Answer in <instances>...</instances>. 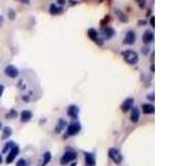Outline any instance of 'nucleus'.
<instances>
[{
  "instance_id": "obj_1",
  "label": "nucleus",
  "mask_w": 177,
  "mask_h": 166,
  "mask_svg": "<svg viewBox=\"0 0 177 166\" xmlns=\"http://www.w3.org/2000/svg\"><path fill=\"white\" fill-rule=\"evenodd\" d=\"M122 57L124 59V61L130 65H135L139 61L138 53L134 50H125L122 52Z\"/></svg>"
},
{
  "instance_id": "obj_2",
  "label": "nucleus",
  "mask_w": 177,
  "mask_h": 166,
  "mask_svg": "<svg viewBox=\"0 0 177 166\" xmlns=\"http://www.w3.org/2000/svg\"><path fill=\"white\" fill-rule=\"evenodd\" d=\"M81 123L78 121H73L67 126V133L64 135V138H68L69 136H76L81 132Z\"/></svg>"
},
{
  "instance_id": "obj_3",
  "label": "nucleus",
  "mask_w": 177,
  "mask_h": 166,
  "mask_svg": "<svg viewBox=\"0 0 177 166\" xmlns=\"http://www.w3.org/2000/svg\"><path fill=\"white\" fill-rule=\"evenodd\" d=\"M109 157L111 158V160L115 163L116 165H120L122 164L123 162V155L121 154V152L119 151L115 147H112V149H109Z\"/></svg>"
},
{
  "instance_id": "obj_4",
  "label": "nucleus",
  "mask_w": 177,
  "mask_h": 166,
  "mask_svg": "<svg viewBox=\"0 0 177 166\" xmlns=\"http://www.w3.org/2000/svg\"><path fill=\"white\" fill-rule=\"evenodd\" d=\"M76 156H78V154H76V151L69 149V151H67L63 155H62L60 163H61V165H67V164L71 163V162H73V160H76Z\"/></svg>"
},
{
  "instance_id": "obj_5",
  "label": "nucleus",
  "mask_w": 177,
  "mask_h": 166,
  "mask_svg": "<svg viewBox=\"0 0 177 166\" xmlns=\"http://www.w3.org/2000/svg\"><path fill=\"white\" fill-rule=\"evenodd\" d=\"M3 73H5V74L8 76V78L16 79V78H18V76H19V74H20V71H19V69H18L16 65H13V64H8V65L5 68Z\"/></svg>"
},
{
  "instance_id": "obj_6",
  "label": "nucleus",
  "mask_w": 177,
  "mask_h": 166,
  "mask_svg": "<svg viewBox=\"0 0 177 166\" xmlns=\"http://www.w3.org/2000/svg\"><path fill=\"white\" fill-rule=\"evenodd\" d=\"M19 152H20V147H19V145L16 144V145L8 152V155H7V158H6V163L11 164L12 162L15 160V158L17 157V155L19 154Z\"/></svg>"
},
{
  "instance_id": "obj_7",
  "label": "nucleus",
  "mask_w": 177,
  "mask_h": 166,
  "mask_svg": "<svg viewBox=\"0 0 177 166\" xmlns=\"http://www.w3.org/2000/svg\"><path fill=\"white\" fill-rule=\"evenodd\" d=\"M136 41V33L134 30H128L126 32V35L124 37V40H123V43L126 44V46H133Z\"/></svg>"
},
{
  "instance_id": "obj_8",
  "label": "nucleus",
  "mask_w": 177,
  "mask_h": 166,
  "mask_svg": "<svg viewBox=\"0 0 177 166\" xmlns=\"http://www.w3.org/2000/svg\"><path fill=\"white\" fill-rule=\"evenodd\" d=\"M134 98H126V99L123 101V103L121 104V111L123 113H127L128 111H131L132 108L134 105Z\"/></svg>"
},
{
  "instance_id": "obj_9",
  "label": "nucleus",
  "mask_w": 177,
  "mask_h": 166,
  "mask_svg": "<svg viewBox=\"0 0 177 166\" xmlns=\"http://www.w3.org/2000/svg\"><path fill=\"white\" fill-rule=\"evenodd\" d=\"M79 113H80V109H79L78 105L71 104L68 106V116L71 117L72 120L76 121L79 117Z\"/></svg>"
},
{
  "instance_id": "obj_10",
  "label": "nucleus",
  "mask_w": 177,
  "mask_h": 166,
  "mask_svg": "<svg viewBox=\"0 0 177 166\" xmlns=\"http://www.w3.org/2000/svg\"><path fill=\"white\" fill-rule=\"evenodd\" d=\"M87 35H89V38H90L91 40L94 41V42L98 43L99 46L103 44V41H101L102 39L99 38V32H98L96 29H94V28H90V29L87 30Z\"/></svg>"
},
{
  "instance_id": "obj_11",
  "label": "nucleus",
  "mask_w": 177,
  "mask_h": 166,
  "mask_svg": "<svg viewBox=\"0 0 177 166\" xmlns=\"http://www.w3.org/2000/svg\"><path fill=\"white\" fill-rule=\"evenodd\" d=\"M84 160L87 166H95L96 165V158L95 154L92 152H84Z\"/></svg>"
},
{
  "instance_id": "obj_12",
  "label": "nucleus",
  "mask_w": 177,
  "mask_h": 166,
  "mask_svg": "<svg viewBox=\"0 0 177 166\" xmlns=\"http://www.w3.org/2000/svg\"><path fill=\"white\" fill-rule=\"evenodd\" d=\"M102 35H103V38L105 40H109V39H112L115 35V30L112 27H104L103 31H102Z\"/></svg>"
},
{
  "instance_id": "obj_13",
  "label": "nucleus",
  "mask_w": 177,
  "mask_h": 166,
  "mask_svg": "<svg viewBox=\"0 0 177 166\" xmlns=\"http://www.w3.org/2000/svg\"><path fill=\"white\" fill-rule=\"evenodd\" d=\"M153 41H154V32L151 31V30H146L143 33V42L147 46L148 43H152Z\"/></svg>"
},
{
  "instance_id": "obj_14",
  "label": "nucleus",
  "mask_w": 177,
  "mask_h": 166,
  "mask_svg": "<svg viewBox=\"0 0 177 166\" xmlns=\"http://www.w3.org/2000/svg\"><path fill=\"white\" fill-rule=\"evenodd\" d=\"M68 126V122L65 121L64 119H62V117H60V119L58 120V123H57V125H55V133L57 134H60L62 132V130H64V128H67Z\"/></svg>"
},
{
  "instance_id": "obj_15",
  "label": "nucleus",
  "mask_w": 177,
  "mask_h": 166,
  "mask_svg": "<svg viewBox=\"0 0 177 166\" xmlns=\"http://www.w3.org/2000/svg\"><path fill=\"white\" fill-rule=\"evenodd\" d=\"M32 116H33V113H32L30 110H23L22 112H21L20 114V120L22 123H27L29 122L30 120L32 119Z\"/></svg>"
},
{
  "instance_id": "obj_16",
  "label": "nucleus",
  "mask_w": 177,
  "mask_h": 166,
  "mask_svg": "<svg viewBox=\"0 0 177 166\" xmlns=\"http://www.w3.org/2000/svg\"><path fill=\"white\" fill-rule=\"evenodd\" d=\"M139 116H141V111H139V109L133 106L131 110V116H130L131 121L133 123H137L139 120Z\"/></svg>"
},
{
  "instance_id": "obj_17",
  "label": "nucleus",
  "mask_w": 177,
  "mask_h": 166,
  "mask_svg": "<svg viewBox=\"0 0 177 166\" xmlns=\"http://www.w3.org/2000/svg\"><path fill=\"white\" fill-rule=\"evenodd\" d=\"M49 12L51 15L53 16H57V15H61L63 12V7H60V6H57L55 3H51L49 7Z\"/></svg>"
},
{
  "instance_id": "obj_18",
  "label": "nucleus",
  "mask_w": 177,
  "mask_h": 166,
  "mask_svg": "<svg viewBox=\"0 0 177 166\" xmlns=\"http://www.w3.org/2000/svg\"><path fill=\"white\" fill-rule=\"evenodd\" d=\"M142 111L144 114H154L155 106L151 103H145L142 105Z\"/></svg>"
},
{
  "instance_id": "obj_19",
  "label": "nucleus",
  "mask_w": 177,
  "mask_h": 166,
  "mask_svg": "<svg viewBox=\"0 0 177 166\" xmlns=\"http://www.w3.org/2000/svg\"><path fill=\"white\" fill-rule=\"evenodd\" d=\"M51 158H52V154H51V152L46 151L43 153L42 155V160H41V166H46L48 164L51 162Z\"/></svg>"
},
{
  "instance_id": "obj_20",
  "label": "nucleus",
  "mask_w": 177,
  "mask_h": 166,
  "mask_svg": "<svg viewBox=\"0 0 177 166\" xmlns=\"http://www.w3.org/2000/svg\"><path fill=\"white\" fill-rule=\"evenodd\" d=\"M12 135V128L10 126H5L2 128V138L3 140H7Z\"/></svg>"
},
{
  "instance_id": "obj_21",
  "label": "nucleus",
  "mask_w": 177,
  "mask_h": 166,
  "mask_svg": "<svg viewBox=\"0 0 177 166\" xmlns=\"http://www.w3.org/2000/svg\"><path fill=\"white\" fill-rule=\"evenodd\" d=\"M16 145V143L13 142V141H8V142L5 144V146H3V149H2V153L3 154H6V153H8L10 149L13 147V146Z\"/></svg>"
},
{
  "instance_id": "obj_22",
  "label": "nucleus",
  "mask_w": 177,
  "mask_h": 166,
  "mask_svg": "<svg viewBox=\"0 0 177 166\" xmlns=\"http://www.w3.org/2000/svg\"><path fill=\"white\" fill-rule=\"evenodd\" d=\"M115 12H116V16H117V18L120 19V21H122V22H127V21H128L127 16L125 15V13H123L121 10H119V9H115Z\"/></svg>"
},
{
  "instance_id": "obj_23",
  "label": "nucleus",
  "mask_w": 177,
  "mask_h": 166,
  "mask_svg": "<svg viewBox=\"0 0 177 166\" xmlns=\"http://www.w3.org/2000/svg\"><path fill=\"white\" fill-rule=\"evenodd\" d=\"M16 165L17 166H30V162L28 160H26V158H20V160L17 162Z\"/></svg>"
},
{
  "instance_id": "obj_24",
  "label": "nucleus",
  "mask_w": 177,
  "mask_h": 166,
  "mask_svg": "<svg viewBox=\"0 0 177 166\" xmlns=\"http://www.w3.org/2000/svg\"><path fill=\"white\" fill-rule=\"evenodd\" d=\"M8 18H9V20H11V21H13L16 19V11L13 9H11V8L8 9Z\"/></svg>"
},
{
  "instance_id": "obj_25",
  "label": "nucleus",
  "mask_w": 177,
  "mask_h": 166,
  "mask_svg": "<svg viewBox=\"0 0 177 166\" xmlns=\"http://www.w3.org/2000/svg\"><path fill=\"white\" fill-rule=\"evenodd\" d=\"M17 116V111L15 110V109H11V110L9 111V113L6 115L7 119H11V117H15Z\"/></svg>"
},
{
  "instance_id": "obj_26",
  "label": "nucleus",
  "mask_w": 177,
  "mask_h": 166,
  "mask_svg": "<svg viewBox=\"0 0 177 166\" xmlns=\"http://www.w3.org/2000/svg\"><path fill=\"white\" fill-rule=\"evenodd\" d=\"M146 99H147L148 101H152V102H154V99H155V95H154V93L147 94V95H146Z\"/></svg>"
},
{
  "instance_id": "obj_27",
  "label": "nucleus",
  "mask_w": 177,
  "mask_h": 166,
  "mask_svg": "<svg viewBox=\"0 0 177 166\" xmlns=\"http://www.w3.org/2000/svg\"><path fill=\"white\" fill-rule=\"evenodd\" d=\"M148 51H149V48L147 47V46H145V47H143L142 48V53L144 55H146L148 53Z\"/></svg>"
},
{
  "instance_id": "obj_28",
  "label": "nucleus",
  "mask_w": 177,
  "mask_h": 166,
  "mask_svg": "<svg viewBox=\"0 0 177 166\" xmlns=\"http://www.w3.org/2000/svg\"><path fill=\"white\" fill-rule=\"evenodd\" d=\"M149 24H151V26L153 27V28H154V27H155V17H154V16H152V17H151Z\"/></svg>"
},
{
  "instance_id": "obj_29",
  "label": "nucleus",
  "mask_w": 177,
  "mask_h": 166,
  "mask_svg": "<svg viewBox=\"0 0 177 166\" xmlns=\"http://www.w3.org/2000/svg\"><path fill=\"white\" fill-rule=\"evenodd\" d=\"M3 91H5V85H3V84H0V98L2 96Z\"/></svg>"
},
{
  "instance_id": "obj_30",
  "label": "nucleus",
  "mask_w": 177,
  "mask_h": 166,
  "mask_svg": "<svg viewBox=\"0 0 177 166\" xmlns=\"http://www.w3.org/2000/svg\"><path fill=\"white\" fill-rule=\"evenodd\" d=\"M3 24H5V19L1 15H0V28H2L3 27Z\"/></svg>"
},
{
  "instance_id": "obj_31",
  "label": "nucleus",
  "mask_w": 177,
  "mask_h": 166,
  "mask_svg": "<svg viewBox=\"0 0 177 166\" xmlns=\"http://www.w3.org/2000/svg\"><path fill=\"white\" fill-rule=\"evenodd\" d=\"M138 6L141 7V8H144L145 7V3H146V1H138Z\"/></svg>"
},
{
  "instance_id": "obj_32",
  "label": "nucleus",
  "mask_w": 177,
  "mask_h": 166,
  "mask_svg": "<svg viewBox=\"0 0 177 166\" xmlns=\"http://www.w3.org/2000/svg\"><path fill=\"white\" fill-rule=\"evenodd\" d=\"M144 24H146V20H138V26H144Z\"/></svg>"
},
{
  "instance_id": "obj_33",
  "label": "nucleus",
  "mask_w": 177,
  "mask_h": 166,
  "mask_svg": "<svg viewBox=\"0 0 177 166\" xmlns=\"http://www.w3.org/2000/svg\"><path fill=\"white\" fill-rule=\"evenodd\" d=\"M58 3L60 5V7H63L64 3H65V1H64V0H58Z\"/></svg>"
},
{
  "instance_id": "obj_34",
  "label": "nucleus",
  "mask_w": 177,
  "mask_h": 166,
  "mask_svg": "<svg viewBox=\"0 0 177 166\" xmlns=\"http://www.w3.org/2000/svg\"><path fill=\"white\" fill-rule=\"evenodd\" d=\"M78 1H70V6H76Z\"/></svg>"
},
{
  "instance_id": "obj_35",
  "label": "nucleus",
  "mask_w": 177,
  "mask_h": 166,
  "mask_svg": "<svg viewBox=\"0 0 177 166\" xmlns=\"http://www.w3.org/2000/svg\"><path fill=\"white\" fill-rule=\"evenodd\" d=\"M21 2L24 3V5H29L30 1H28V0H21Z\"/></svg>"
},
{
  "instance_id": "obj_36",
  "label": "nucleus",
  "mask_w": 177,
  "mask_h": 166,
  "mask_svg": "<svg viewBox=\"0 0 177 166\" xmlns=\"http://www.w3.org/2000/svg\"><path fill=\"white\" fill-rule=\"evenodd\" d=\"M151 71H152V72H153V73L155 72V69H154V64H152V65H151Z\"/></svg>"
},
{
  "instance_id": "obj_37",
  "label": "nucleus",
  "mask_w": 177,
  "mask_h": 166,
  "mask_svg": "<svg viewBox=\"0 0 177 166\" xmlns=\"http://www.w3.org/2000/svg\"><path fill=\"white\" fill-rule=\"evenodd\" d=\"M2 155H1V154H0V164H1V163H2Z\"/></svg>"
},
{
  "instance_id": "obj_38",
  "label": "nucleus",
  "mask_w": 177,
  "mask_h": 166,
  "mask_svg": "<svg viewBox=\"0 0 177 166\" xmlns=\"http://www.w3.org/2000/svg\"><path fill=\"white\" fill-rule=\"evenodd\" d=\"M0 130H2V123H1V121H0Z\"/></svg>"
}]
</instances>
